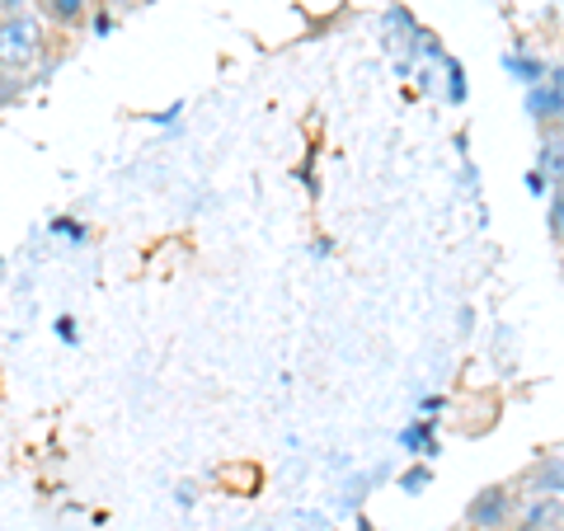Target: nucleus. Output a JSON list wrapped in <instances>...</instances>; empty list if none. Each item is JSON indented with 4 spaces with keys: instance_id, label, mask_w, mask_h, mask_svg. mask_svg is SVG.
<instances>
[{
    "instance_id": "obj_1",
    "label": "nucleus",
    "mask_w": 564,
    "mask_h": 531,
    "mask_svg": "<svg viewBox=\"0 0 564 531\" xmlns=\"http://www.w3.org/2000/svg\"><path fill=\"white\" fill-rule=\"evenodd\" d=\"M39 57H43V24L24 10H10L6 20H0V71L20 76V71H29Z\"/></svg>"
},
{
    "instance_id": "obj_2",
    "label": "nucleus",
    "mask_w": 564,
    "mask_h": 531,
    "mask_svg": "<svg viewBox=\"0 0 564 531\" xmlns=\"http://www.w3.org/2000/svg\"><path fill=\"white\" fill-rule=\"evenodd\" d=\"M513 489L508 485H494V489H480L470 499V508H466V527H475V531H499V527H508V518H513Z\"/></svg>"
},
{
    "instance_id": "obj_3",
    "label": "nucleus",
    "mask_w": 564,
    "mask_h": 531,
    "mask_svg": "<svg viewBox=\"0 0 564 531\" xmlns=\"http://www.w3.org/2000/svg\"><path fill=\"white\" fill-rule=\"evenodd\" d=\"M541 174L551 180L555 188L564 184V122H551L541 137Z\"/></svg>"
},
{
    "instance_id": "obj_4",
    "label": "nucleus",
    "mask_w": 564,
    "mask_h": 531,
    "mask_svg": "<svg viewBox=\"0 0 564 531\" xmlns=\"http://www.w3.org/2000/svg\"><path fill=\"white\" fill-rule=\"evenodd\" d=\"M532 113L551 128V122H564V90H560V80L551 76L545 80V90H532Z\"/></svg>"
},
{
    "instance_id": "obj_5",
    "label": "nucleus",
    "mask_w": 564,
    "mask_h": 531,
    "mask_svg": "<svg viewBox=\"0 0 564 531\" xmlns=\"http://www.w3.org/2000/svg\"><path fill=\"white\" fill-rule=\"evenodd\" d=\"M532 485L536 494H564V456H545L532 475Z\"/></svg>"
},
{
    "instance_id": "obj_6",
    "label": "nucleus",
    "mask_w": 564,
    "mask_h": 531,
    "mask_svg": "<svg viewBox=\"0 0 564 531\" xmlns=\"http://www.w3.org/2000/svg\"><path fill=\"white\" fill-rule=\"evenodd\" d=\"M43 6H47V14H52V20L70 24V20H76V14L85 10V6H90V0H43Z\"/></svg>"
},
{
    "instance_id": "obj_7",
    "label": "nucleus",
    "mask_w": 564,
    "mask_h": 531,
    "mask_svg": "<svg viewBox=\"0 0 564 531\" xmlns=\"http://www.w3.org/2000/svg\"><path fill=\"white\" fill-rule=\"evenodd\" d=\"M551 231H555V240H564V184L555 188V198H551Z\"/></svg>"
},
{
    "instance_id": "obj_8",
    "label": "nucleus",
    "mask_w": 564,
    "mask_h": 531,
    "mask_svg": "<svg viewBox=\"0 0 564 531\" xmlns=\"http://www.w3.org/2000/svg\"><path fill=\"white\" fill-rule=\"evenodd\" d=\"M0 6H6V10H20V0H0Z\"/></svg>"
},
{
    "instance_id": "obj_9",
    "label": "nucleus",
    "mask_w": 564,
    "mask_h": 531,
    "mask_svg": "<svg viewBox=\"0 0 564 531\" xmlns=\"http://www.w3.org/2000/svg\"><path fill=\"white\" fill-rule=\"evenodd\" d=\"M6 14H10V10H6V6H0V20H6Z\"/></svg>"
}]
</instances>
